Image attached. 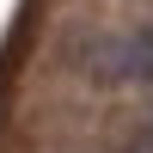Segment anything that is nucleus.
<instances>
[{
	"label": "nucleus",
	"instance_id": "7ed1b4c3",
	"mask_svg": "<svg viewBox=\"0 0 153 153\" xmlns=\"http://www.w3.org/2000/svg\"><path fill=\"white\" fill-rule=\"evenodd\" d=\"M135 153H153V147H135Z\"/></svg>",
	"mask_w": 153,
	"mask_h": 153
},
{
	"label": "nucleus",
	"instance_id": "f03ea898",
	"mask_svg": "<svg viewBox=\"0 0 153 153\" xmlns=\"http://www.w3.org/2000/svg\"><path fill=\"white\" fill-rule=\"evenodd\" d=\"M141 147H153V117H147V141H141Z\"/></svg>",
	"mask_w": 153,
	"mask_h": 153
},
{
	"label": "nucleus",
	"instance_id": "f257e3e1",
	"mask_svg": "<svg viewBox=\"0 0 153 153\" xmlns=\"http://www.w3.org/2000/svg\"><path fill=\"white\" fill-rule=\"evenodd\" d=\"M80 68L98 86H153V25L86 37L80 43Z\"/></svg>",
	"mask_w": 153,
	"mask_h": 153
}]
</instances>
